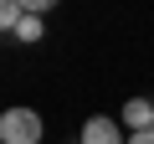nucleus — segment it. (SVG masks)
Segmentation results:
<instances>
[{
	"instance_id": "f257e3e1",
	"label": "nucleus",
	"mask_w": 154,
	"mask_h": 144,
	"mask_svg": "<svg viewBox=\"0 0 154 144\" xmlns=\"http://www.w3.org/2000/svg\"><path fill=\"white\" fill-rule=\"evenodd\" d=\"M0 144H41V113L36 108H5L0 113Z\"/></svg>"
},
{
	"instance_id": "f03ea898",
	"label": "nucleus",
	"mask_w": 154,
	"mask_h": 144,
	"mask_svg": "<svg viewBox=\"0 0 154 144\" xmlns=\"http://www.w3.org/2000/svg\"><path fill=\"white\" fill-rule=\"evenodd\" d=\"M82 144H128V134H123V124L118 118H88L82 124Z\"/></svg>"
},
{
	"instance_id": "7ed1b4c3",
	"label": "nucleus",
	"mask_w": 154,
	"mask_h": 144,
	"mask_svg": "<svg viewBox=\"0 0 154 144\" xmlns=\"http://www.w3.org/2000/svg\"><path fill=\"white\" fill-rule=\"evenodd\" d=\"M123 129H128V134L154 129V103H149V98H128V103H123Z\"/></svg>"
},
{
	"instance_id": "20e7f679",
	"label": "nucleus",
	"mask_w": 154,
	"mask_h": 144,
	"mask_svg": "<svg viewBox=\"0 0 154 144\" xmlns=\"http://www.w3.org/2000/svg\"><path fill=\"white\" fill-rule=\"evenodd\" d=\"M41 31H46V21H41V16H21V26H16V41H41Z\"/></svg>"
},
{
	"instance_id": "39448f33",
	"label": "nucleus",
	"mask_w": 154,
	"mask_h": 144,
	"mask_svg": "<svg viewBox=\"0 0 154 144\" xmlns=\"http://www.w3.org/2000/svg\"><path fill=\"white\" fill-rule=\"evenodd\" d=\"M21 16H26V11H21V0H0V31H16Z\"/></svg>"
},
{
	"instance_id": "423d86ee",
	"label": "nucleus",
	"mask_w": 154,
	"mask_h": 144,
	"mask_svg": "<svg viewBox=\"0 0 154 144\" xmlns=\"http://www.w3.org/2000/svg\"><path fill=\"white\" fill-rule=\"evenodd\" d=\"M51 5H57V0H21V11H26V16H46Z\"/></svg>"
},
{
	"instance_id": "0eeeda50",
	"label": "nucleus",
	"mask_w": 154,
	"mask_h": 144,
	"mask_svg": "<svg viewBox=\"0 0 154 144\" xmlns=\"http://www.w3.org/2000/svg\"><path fill=\"white\" fill-rule=\"evenodd\" d=\"M128 144H154V129H144V134H128Z\"/></svg>"
}]
</instances>
